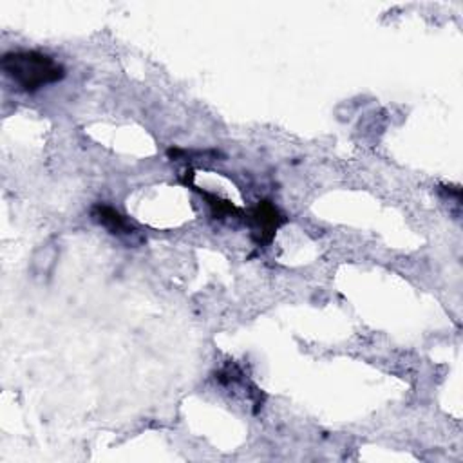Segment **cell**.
<instances>
[{"mask_svg":"<svg viewBox=\"0 0 463 463\" xmlns=\"http://www.w3.org/2000/svg\"><path fill=\"white\" fill-rule=\"evenodd\" d=\"M203 195L206 197V201H208V204L212 208L213 217H219V219H222V217H237L241 213L239 208H235L230 201L219 199V197L210 195V194H203Z\"/></svg>","mask_w":463,"mask_h":463,"instance_id":"4","label":"cell"},{"mask_svg":"<svg viewBox=\"0 0 463 463\" xmlns=\"http://www.w3.org/2000/svg\"><path fill=\"white\" fill-rule=\"evenodd\" d=\"M90 217L94 222H98L99 226H103L109 233L119 237V239H134L139 235L137 228L125 217L121 215L116 208L109 206V204H94L90 208Z\"/></svg>","mask_w":463,"mask_h":463,"instance_id":"3","label":"cell"},{"mask_svg":"<svg viewBox=\"0 0 463 463\" xmlns=\"http://www.w3.org/2000/svg\"><path fill=\"white\" fill-rule=\"evenodd\" d=\"M0 67L13 85L27 94L65 78V67L40 51H9L2 56Z\"/></svg>","mask_w":463,"mask_h":463,"instance_id":"1","label":"cell"},{"mask_svg":"<svg viewBox=\"0 0 463 463\" xmlns=\"http://www.w3.org/2000/svg\"><path fill=\"white\" fill-rule=\"evenodd\" d=\"M246 222L251 228L253 241L259 246H264L271 242L275 232L286 222V217L271 201L262 199L250 212H246Z\"/></svg>","mask_w":463,"mask_h":463,"instance_id":"2","label":"cell"}]
</instances>
